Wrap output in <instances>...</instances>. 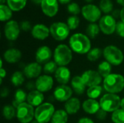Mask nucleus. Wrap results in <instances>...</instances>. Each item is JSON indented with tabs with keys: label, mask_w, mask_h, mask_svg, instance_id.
I'll use <instances>...</instances> for the list:
<instances>
[{
	"label": "nucleus",
	"mask_w": 124,
	"mask_h": 123,
	"mask_svg": "<svg viewBox=\"0 0 124 123\" xmlns=\"http://www.w3.org/2000/svg\"><path fill=\"white\" fill-rule=\"evenodd\" d=\"M103 57L105 61L108 62L111 65L118 66L122 64L124 59L123 51L116 46H107L103 50Z\"/></svg>",
	"instance_id": "39448f33"
},
{
	"label": "nucleus",
	"mask_w": 124,
	"mask_h": 123,
	"mask_svg": "<svg viewBox=\"0 0 124 123\" xmlns=\"http://www.w3.org/2000/svg\"><path fill=\"white\" fill-rule=\"evenodd\" d=\"M31 123H38V122H37V121L35 120H33V121H32V122H31Z\"/></svg>",
	"instance_id": "6e6d98bb"
},
{
	"label": "nucleus",
	"mask_w": 124,
	"mask_h": 123,
	"mask_svg": "<svg viewBox=\"0 0 124 123\" xmlns=\"http://www.w3.org/2000/svg\"><path fill=\"white\" fill-rule=\"evenodd\" d=\"M3 57H4V59L9 64H15L20 60L22 57V53L17 49L11 48L5 51Z\"/></svg>",
	"instance_id": "412c9836"
},
{
	"label": "nucleus",
	"mask_w": 124,
	"mask_h": 123,
	"mask_svg": "<svg viewBox=\"0 0 124 123\" xmlns=\"http://www.w3.org/2000/svg\"><path fill=\"white\" fill-rule=\"evenodd\" d=\"M68 12L73 15H76L80 13L81 12V8L79 5L76 3V2H72L70 3L68 5Z\"/></svg>",
	"instance_id": "58836bf2"
},
{
	"label": "nucleus",
	"mask_w": 124,
	"mask_h": 123,
	"mask_svg": "<svg viewBox=\"0 0 124 123\" xmlns=\"http://www.w3.org/2000/svg\"><path fill=\"white\" fill-rule=\"evenodd\" d=\"M6 0H0V2H1V4H4V1H5Z\"/></svg>",
	"instance_id": "5fc2aeb1"
},
{
	"label": "nucleus",
	"mask_w": 124,
	"mask_h": 123,
	"mask_svg": "<svg viewBox=\"0 0 124 123\" xmlns=\"http://www.w3.org/2000/svg\"><path fill=\"white\" fill-rule=\"evenodd\" d=\"M54 112L55 109L52 104L43 103L35 109V120L39 123H48L52 120Z\"/></svg>",
	"instance_id": "423d86ee"
},
{
	"label": "nucleus",
	"mask_w": 124,
	"mask_h": 123,
	"mask_svg": "<svg viewBox=\"0 0 124 123\" xmlns=\"http://www.w3.org/2000/svg\"><path fill=\"white\" fill-rule=\"evenodd\" d=\"M58 68V65L54 61H49L44 65L43 71L45 74H53L55 73Z\"/></svg>",
	"instance_id": "e433bc0d"
},
{
	"label": "nucleus",
	"mask_w": 124,
	"mask_h": 123,
	"mask_svg": "<svg viewBox=\"0 0 124 123\" xmlns=\"http://www.w3.org/2000/svg\"><path fill=\"white\" fill-rule=\"evenodd\" d=\"M27 96H28V94L25 93V91H23V89H17L16 91H15V96H14V99L12 101V105L17 109V107L25 102V101H27Z\"/></svg>",
	"instance_id": "a878e982"
},
{
	"label": "nucleus",
	"mask_w": 124,
	"mask_h": 123,
	"mask_svg": "<svg viewBox=\"0 0 124 123\" xmlns=\"http://www.w3.org/2000/svg\"><path fill=\"white\" fill-rule=\"evenodd\" d=\"M16 117L20 123H31L35 117L34 107L27 102L20 104L16 109Z\"/></svg>",
	"instance_id": "0eeeda50"
},
{
	"label": "nucleus",
	"mask_w": 124,
	"mask_h": 123,
	"mask_svg": "<svg viewBox=\"0 0 124 123\" xmlns=\"http://www.w3.org/2000/svg\"><path fill=\"white\" fill-rule=\"evenodd\" d=\"M84 111L89 115H96L97 112L101 109L100 102L96 99H89L85 100L82 104Z\"/></svg>",
	"instance_id": "4be33fe9"
},
{
	"label": "nucleus",
	"mask_w": 124,
	"mask_h": 123,
	"mask_svg": "<svg viewBox=\"0 0 124 123\" xmlns=\"http://www.w3.org/2000/svg\"><path fill=\"white\" fill-rule=\"evenodd\" d=\"M41 7L44 14L52 17L57 14L59 9L58 0H43Z\"/></svg>",
	"instance_id": "dca6fc26"
},
{
	"label": "nucleus",
	"mask_w": 124,
	"mask_h": 123,
	"mask_svg": "<svg viewBox=\"0 0 124 123\" xmlns=\"http://www.w3.org/2000/svg\"><path fill=\"white\" fill-rule=\"evenodd\" d=\"M71 73L67 67H58L54 73L56 80L60 85H67L70 80Z\"/></svg>",
	"instance_id": "6ab92c4d"
},
{
	"label": "nucleus",
	"mask_w": 124,
	"mask_h": 123,
	"mask_svg": "<svg viewBox=\"0 0 124 123\" xmlns=\"http://www.w3.org/2000/svg\"><path fill=\"white\" fill-rule=\"evenodd\" d=\"M112 71V65L107 61H103L98 65L97 72L100 74L102 78H106L109 75L111 74Z\"/></svg>",
	"instance_id": "bb28decb"
},
{
	"label": "nucleus",
	"mask_w": 124,
	"mask_h": 123,
	"mask_svg": "<svg viewBox=\"0 0 124 123\" xmlns=\"http://www.w3.org/2000/svg\"><path fill=\"white\" fill-rule=\"evenodd\" d=\"M71 0H58V1L60 3V4H68L70 3Z\"/></svg>",
	"instance_id": "8fccbe9b"
},
{
	"label": "nucleus",
	"mask_w": 124,
	"mask_h": 123,
	"mask_svg": "<svg viewBox=\"0 0 124 123\" xmlns=\"http://www.w3.org/2000/svg\"><path fill=\"white\" fill-rule=\"evenodd\" d=\"M117 1V3L121 6H123V7H124V0H116Z\"/></svg>",
	"instance_id": "603ef678"
},
{
	"label": "nucleus",
	"mask_w": 124,
	"mask_h": 123,
	"mask_svg": "<svg viewBox=\"0 0 124 123\" xmlns=\"http://www.w3.org/2000/svg\"><path fill=\"white\" fill-rule=\"evenodd\" d=\"M73 91L71 87L67 85H60L54 90V99L60 102H66L70 98H72Z\"/></svg>",
	"instance_id": "f8f14e48"
},
{
	"label": "nucleus",
	"mask_w": 124,
	"mask_h": 123,
	"mask_svg": "<svg viewBox=\"0 0 124 123\" xmlns=\"http://www.w3.org/2000/svg\"><path fill=\"white\" fill-rule=\"evenodd\" d=\"M111 119L113 123H124V110L121 108L112 113Z\"/></svg>",
	"instance_id": "f704fd0d"
},
{
	"label": "nucleus",
	"mask_w": 124,
	"mask_h": 123,
	"mask_svg": "<svg viewBox=\"0 0 124 123\" xmlns=\"http://www.w3.org/2000/svg\"><path fill=\"white\" fill-rule=\"evenodd\" d=\"M9 89L7 88H3L1 90V94H0V95H1V97H7L8 95H9Z\"/></svg>",
	"instance_id": "c03bdc74"
},
{
	"label": "nucleus",
	"mask_w": 124,
	"mask_h": 123,
	"mask_svg": "<svg viewBox=\"0 0 124 123\" xmlns=\"http://www.w3.org/2000/svg\"><path fill=\"white\" fill-rule=\"evenodd\" d=\"M80 23V20L76 15L70 16L67 20V25L69 27L70 30L76 29Z\"/></svg>",
	"instance_id": "4c0bfd02"
},
{
	"label": "nucleus",
	"mask_w": 124,
	"mask_h": 123,
	"mask_svg": "<svg viewBox=\"0 0 124 123\" xmlns=\"http://www.w3.org/2000/svg\"><path fill=\"white\" fill-rule=\"evenodd\" d=\"M6 75H7L6 70H5L3 67H2V68H0V80H1L0 83H1V84L2 83V80H3V78L6 76Z\"/></svg>",
	"instance_id": "a18cd8bd"
},
{
	"label": "nucleus",
	"mask_w": 124,
	"mask_h": 123,
	"mask_svg": "<svg viewBox=\"0 0 124 123\" xmlns=\"http://www.w3.org/2000/svg\"><path fill=\"white\" fill-rule=\"evenodd\" d=\"M100 30V26L97 24H96V23H90L87 26L86 30V36L89 38H94L99 34Z\"/></svg>",
	"instance_id": "473e14b6"
},
{
	"label": "nucleus",
	"mask_w": 124,
	"mask_h": 123,
	"mask_svg": "<svg viewBox=\"0 0 124 123\" xmlns=\"http://www.w3.org/2000/svg\"><path fill=\"white\" fill-rule=\"evenodd\" d=\"M33 3L36 4H41L43 0H31Z\"/></svg>",
	"instance_id": "3c124183"
},
{
	"label": "nucleus",
	"mask_w": 124,
	"mask_h": 123,
	"mask_svg": "<svg viewBox=\"0 0 124 123\" xmlns=\"http://www.w3.org/2000/svg\"><path fill=\"white\" fill-rule=\"evenodd\" d=\"M7 2L12 11L17 12L25 7L27 0H7Z\"/></svg>",
	"instance_id": "c756f323"
},
{
	"label": "nucleus",
	"mask_w": 124,
	"mask_h": 123,
	"mask_svg": "<svg viewBox=\"0 0 124 123\" xmlns=\"http://www.w3.org/2000/svg\"><path fill=\"white\" fill-rule=\"evenodd\" d=\"M49 28L44 24H36L31 29L32 36L38 40H44L49 36Z\"/></svg>",
	"instance_id": "a211bd4d"
},
{
	"label": "nucleus",
	"mask_w": 124,
	"mask_h": 123,
	"mask_svg": "<svg viewBox=\"0 0 124 123\" xmlns=\"http://www.w3.org/2000/svg\"><path fill=\"white\" fill-rule=\"evenodd\" d=\"M4 33L5 37L9 41H15L20 33V25L15 20L8 21L4 25Z\"/></svg>",
	"instance_id": "ddd939ff"
},
{
	"label": "nucleus",
	"mask_w": 124,
	"mask_h": 123,
	"mask_svg": "<svg viewBox=\"0 0 124 123\" xmlns=\"http://www.w3.org/2000/svg\"><path fill=\"white\" fill-rule=\"evenodd\" d=\"M2 114L4 119L7 120H12L16 116V108L13 105L7 104L3 107Z\"/></svg>",
	"instance_id": "c85d7f7f"
},
{
	"label": "nucleus",
	"mask_w": 124,
	"mask_h": 123,
	"mask_svg": "<svg viewBox=\"0 0 124 123\" xmlns=\"http://www.w3.org/2000/svg\"><path fill=\"white\" fill-rule=\"evenodd\" d=\"M20 30L23 31H28L31 29V25L27 20L22 21L20 24Z\"/></svg>",
	"instance_id": "a19ab883"
},
{
	"label": "nucleus",
	"mask_w": 124,
	"mask_h": 123,
	"mask_svg": "<svg viewBox=\"0 0 124 123\" xmlns=\"http://www.w3.org/2000/svg\"><path fill=\"white\" fill-rule=\"evenodd\" d=\"M85 1H86V2H92L93 0H85Z\"/></svg>",
	"instance_id": "4d7b16f0"
},
{
	"label": "nucleus",
	"mask_w": 124,
	"mask_h": 123,
	"mask_svg": "<svg viewBox=\"0 0 124 123\" xmlns=\"http://www.w3.org/2000/svg\"><path fill=\"white\" fill-rule=\"evenodd\" d=\"M120 17L121 21H123L124 22V7L121 9V14H120Z\"/></svg>",
	"instance_id": "09e8293b"
},
{
	"label": "nucleus",
	"mask_w": 124,
	"mask_h": 123,
	"mask_svg": "<svg viewBox=\"0 0 124 123\" xmlns=\"http://www.w3.org/2000/svg\"><path fill=\"white\" fill-rule=\"evenodd\" d=\"M116 31L119 36L124 38V22L123 21L121 20L117 22Z\"/></svg>",
	"instance_id": "ea45409f"
},
{
	"label": "nucleus",
	"mask_w": 124,
	"mask_h": 123,
	"mask_svg": "<svg viewBox=\"0 0 124 123\" xmlns=\"http://www.w3.org/2000/svg\"><path fill=\"white\" fill-rule=\"evenodd\" d=\"M33 88H36V85H35V83H33V81H31V82H29V83L27 84V88L31 90Z\"/></svg>",
	"instance_id": "de8ad7c7"
},
{
	"label": "nucleus",
	"mask_w": 124,
	"mask_h": 123,
	"mask_svg": "<svg viewBox=\"0 0 124 123\" xmlns=\"http://www.w3.org/2000/svg\"><path fill=\"white\" fill-rule=\"evenodd\" d=\"M81 13L84 17L91 23H95L101 19V9L94 4H86L81 9Z\"/></svg>",
	"instance_id": "1a4fd4ad"
},
{
	"label": "nucleus",
	"mask_w": 124,
	"mask_h": 123,
	"mask_svg": "<svg viewBox=\"0 0 124 123\" xmlns=\"http://www.w3.org/2000/svg\"><path fill=\"white\" fill-rule=\"evenodd\" d=\"M116 19L110 14H106L101 17L99 22L100 30L105 35L113 34L116 29Z\"/></svg>",
	"instance_id": "9d476101"
},
{
	"label": "nucleus",
	"mask_w": 124,
	"mask_h": 123,
	"mask_svg": "<svg viewBox=\"0 0 124 123\" xmlns=\"http://www.w3.org/2000/svg\"><path fill=\"white\" fill-rule=\"evenodd\" d=\"M103 54V51L99 48H93L87 54V59L90 62H96L97 61Z\"/></svg>",
	"instance_id": "72a5a7b5"
},
{
	"label": "nucleus",
	"mask_w": 124,
	"mask_h": 123,
	"mask_svg": "<svg viewBox=\"0 0 124 123\" xmlns=\"http://www.w3.org/2000/svg\"><path fill=\"white\" fill-rule=\"evenodd\" d=\"M12 17V10L5 4L0 5V20L1 21H7Z\"/></svg>",
	"instance_id": "7c9ffc66"
},
{
	"label": "nucleus",
	"mask_w": 124,
	"mask_h": 123,
	"mask_svg": "<svg viewBox=\"0 0 124 123\" xmlns=\"http://www.w3.org/2000/svg\"><path fill=\"white\" fill-rule=\"evenodd\" d=\"M102 91L103 87H102L100 85L89 87V88L86 91V95L88 96L89 99H96L101 96Z\"/></svg>",
	"instance_id": "cd10ccee"
},
{
	"label": "nucleus",
	"mask_w": 124,
	"mask_h": 123,
	"mask_svg": "<svg viewBox=\"0 0 124 123\" xmlns=\"http://www.w3.org/2000/svg\"><path fill=\"white\" fill-rule=\"evenodd\" d=\"M70 48L73 51L78 54H85L92 49V43L89 38L83 33H77L72 35L69 40Z\"/></svg>",
	"instance_id": "f257e3e1"
},
{
	"label": "nucleus",
	"mask_w": 124,
	"mask_h": 123,
	"mask_svg": "<svg viewBox=\"0 0 124 123\" xmlns=\"http://www.w3.org/2000/svg\"><path fill=\"white\" fill-rule=\"evenodd\" d=\"M36 90L41 93L49 91L54 85V80L52 77L49 75H40L35 82Z\"/></svg>",
	"instance_id": "4468645a"
},
{
	"label": "nucleus",
	"mask_w": 124,
	"mask_h": 123,
	"mask_svg": "<svg viewBox=\"0 0 124 123\" xmlns=\"http://www.w3.org/2000/svg\"><path fill=\"white\" fill-rule=\"evenodd\" d=\"M41 72H42V67L37 62H31L28 64L23 69L24 75L29 79H33V78L37 79L41 75Z\"/></svg>",
	"instance_id": "2eb2a0df"
},
{
	"label": "nucleus",
	"mask_w": 124,
	"mask_h": 123,
	"mask_svg": "<svg viewBox=\"0 0 124 123\" xmlns=\"http://www.w3.org/2000/svg\"><path fill=\"white\" fill-rule=\"evenodd\" d=\"M103 88L109 94H118L124 88V75L111 73L103 80Z\"/></svg>",
	"instance_id": "f03ea898"
},
{
	"label": "nucleus",
	"mask_w": 124,
	"mask_h": 123,
	"mask_svg": "<svg viewBox=\"0 0 124 123\" xmlns=\"http://www.w3.org/2000/svg\"><path fill=\"white\" fill-rule=\"evenodd\" d=\"M68 120V114L64 109L56 110L52 118L51 123H67Z\"/></svg>",
	"instance_id": "393cba45"
},
{
	"label": "nucleus",
	"mask_w": 124,
	"mask_h": 123,
	"mask_svg": "<svg viewBox=\"0 0 124 123\" xmlns=\"http://www.w3.org/2000/svg\"><path fill=\"white\" fill-rule=\"evenodd\" d=\"M121 97L115 94H105L100 100L102 109L108 112H113L121 108Z\"/></svg>",
	"instance_id": "20e7f679"
},
{
	"label": "nucleus",
	"mask_w": 124,
	"mask_h": 123,
	"mask_svg": "<svg viewBox=\"0 0 124 123\" xmlns=\"http://www.w3.org/2000/svg\"><path fill=\"white\" fill-rule=\"evenodd\" d=\"M25 81V75L20 71L15 72L11 77V83L15 87L20 86Z\"/></svg>",
	"instance_id": "2f4dec72"
},
{
	"label": "nucleus",
	"mask_w": 124,
	"mask_h": 123,
	"mask_svg": "<svg viewBox=\"0 0 124 123\" xmlns=\"http://www.w3.org/2000/svg\"><path fill=\"white\" fill-rule=\"evenodd\" d=\"M81 108V101L78 98L72 97L65 103V110L68 115L76 114Z\"/></svg>",
	"instance_id": "5701e85b"
},
{
	"label": "nucleus",
	"mask_w": 124,
	"mask_h": 123,
	"mask_svg": "<svg viewBox=\"0 0 124 123\" xmlns=\"http://www.w3.org/2000/svg\"><path fill=\"white\" fill-rule=\"evenodd\" d=\"M107 115H108V112L104 111L103 109H100L96 114V117L97 119L100 120H103L105 119H106L107 117Z\"/></svg>",
	"instance_id": "79ce46f5"
},
{
	"label": "nucleus",
	"mask_w": 124,
	"mask_h": 123,
	"mask_svg": "<svg viewBox=\"0 0 124 123\" xmlns=\"http://www.w3.org/2000/svg\"><path fill=\"white\" fill-rule=\"evenodd\" d=\"M71 88L77 95H82L85 91L86 86L85 85L81 76H74L71 80Z\"/></svg>",
	"instance_id": "b1692460"
},
{
	"label": "nucleus",
	"mask_w": 124,
	"mask_h": 123,
	"mask_svg": "<svg viewBox=\"0 0 124 123\" xmlns=\"http://www.w3.org/2000/svg\"><path fill=\"white\" fill-rule=\"evenodd\" d=\"M53 58L58 67H66L72 61V49L65 44H59L54 51Z\"/></svg>",
	"instance_id": "7ed1b4c3"
},
{
	"label": "nucleus",
	"mask_w": 124,
	"mask_h": 123,
	"mask_svg": "<svg viewBox=\"0 0 124 123\" xmlns=\"http://www.w3.org/2000/svg\"><path fill=\"white\" fill-rule=\"evenodd\" d=\"M120 14H121V10L116 9L115 11H113L112 16H113V17L116 19V18H118V17H120Z\"/></svg>",
	"instance_id": "49530a36"
},
{
	"label": "nucleus",
	"mask_w": 124,
	"mask_h": 123,
	"mask_svg": "<svg viewBox=\"0 0 124 123\" xmlns=\"http://www.w3.org/2000/svg\"><path fill=\"white\" fill-rule=\"evenodd\" d=\"M52 57V51L47 46H40L36 52V60L40 65L49 62Z\"/></svg>",
	"instance_id": "f3484780"
},
{
	"label": "nucleus",
	"mask_w": 124,
	"mask_h": 123,
	"mask_svg": "<svg viewBox=\"0 0 124 123\" xmlns=\"http://www.w3.org/2000/svg\"><path fill=\"white\" fill-rule=\"evenodd\" d=\"M121 108L124 110V98H123V99H121Z\"/></svg>",
	"instance_id": "864d4df0"
},
{
	"label": "nucleus",
	"mask_w": 124,
	"mask_h": 123,
	"mask_svg": "<svg viewBox=\"0 0 124 123\" xmlns=\"http://www.w3.org/2000/svg\"><path fill=\"white\" fill-rule=\"evenodd\" d=\"M113 8V4L111 0H101L100 2V9L104 13H110Z\"/></svg>",
	"instance_id": "c9c22d12"
},
{
	"label": "nucleus",
	"mask_w": 124,
	"mask_h": 123,
	"mask_svg": "<svg viewBox=\"0 0 124 123\" xmlns=\"http://www.w3.org/2000/svg\"><path fill=\"white\" fill-rule=\"evenodd\" d=\"M81 78L85 83V85L88 87H92L94 86H99L102 81V77L100 74L95 70H89L85 71Z\"/></svg>",
	"instance_id": "9b49d317"
},
{
	"label": "nucleus",
	"mask_w": 124,
	"mask_h": 123,
	"mask_svg": "<svg viewBox=\"0 0 124 123\" xmlns=\"http://www.w3.org/2000/svg\"><path fill=\"white\" fill-rule=\"evenodd\" d=\"M50 34L56 41H63L66 39L70 33V28L68 25L62 22L52 23L49 28Z\"/></svg>",
	"instance_id": "6e6552de"
},
{
	"label": "nucleus",
	"mask_w": 124,
	"mask_h": 123,
	"mask_svg": "<svg viewBox=\"0 0 124 123\" xmlns=\"http://www.w3.org/2000/svg\"><path fill=\"white\" fill-rule=\"evenodd\" d=\"M44 100V96L43 93L40 92L38 90H33L28 94L26 102L33 107H37L43 104Z\"/></svg>",
	"instance_id": "aec40b11"
},
{
	"label": "nucleus",
	"mask_w": 124,
	"mask_h": 123,
	"mask_svg": "<svg viewBox=\"0 0 124 123\" xmlns=\"http://www.w3.org/2000/svg\"><path fill=\"white\" fill-rule=\"evenodd\" d=\"M78 123H94V122L89 117H82L81 119H79V120L78 121Z\"/></svg>",
	"instance_id": "37998d69"
}]
</instances>
